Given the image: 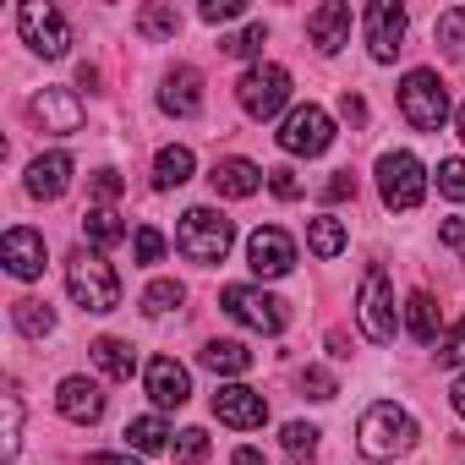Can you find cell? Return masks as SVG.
I'll return each instance as SVG.
<instances>
[{"label": "cell", "mask_w": 465, "mask_h": 465, "mask_svg": "<svg viewBox=\"0 0 465 465\" xmlns=\"http://www.w3.org/2000/svg\"><path fill=\"white\" fill-rule=\"evenodd\" d=\"M356 449H361V460H378V465L411 454V449H416V421H411V411L394 405V400L367 405V416H361V427H356Z\"/></svg>", "instance_id": "cell-1"}, {"label": "cell", "mask_w": 465, "mask_h": 465, "mask_svg": "<svg viewBox=\"0 0 465 465\" xmlns=\"http://www.w3.org/2000/svg\"><path fill=\"white\" fill-rule=\"evenodd\" d=\"M66 291L83 312H115L121 307V280L104 263V252H94V247H77L66 258Z\"/></svg>", "instance_id": "cell-2"}, {"label": "cell", "mask_w": 465, "mask_h": 465, "mask_svg": "<svg viewBox=\"0 0 465 465\" xmlns=\"http://www.w3.org/2000/svg\"><path fill=\"white\" fill-rule=\"evenodd\" d=\"M230 242H236V224H230L219 208H186V213H181V230H175L181 258H192V263L213 269V263H224Z\"/></svg>", "instance_id": "cell-3"}, {"label": "cell", "mask_w": 465, "mask_h": 465, "mask_svg": "<svg viewBox=\"0 0 465 465\" xmlns=\"http://www.w3.org/2000/svg\"><path fill=\"white\" fill-rule=\"evenodd\" d=\"M400 115L416 132H438L449 121V88H443V77L427 72V66L405 72V83H400Z\"/></svg>", "instance_id": "cell-4"}, {"label": "cell", "mask_w": 465, "mask_h": 465, "mask_svg": "<svg viewBox=\"0 0 465 465\" xmlns=\"http://www.w3.org/2000/svg\"><path fill=\"white\" fill-rule=\"evenodd\" d=\"M236 99L252 121H274L285 104H291V72L274 66V61H258L242 83H236Z\"/></svg>", "instance_id": "cell-5"}, {"label": "cell", "mask_w": 465, "mask_h": 465, "mask_svg": "<svg viewBox=\"0 0 465 465\" xmlns=\"http://www.w3.org/2000/svg\"><path fill=\"white\" fill-rule=\"evenodd\" d=\"M378 192H383V203H389L394 213H411V208L427 197V170H421V159L405 153V148L383 153V159H378Z\"/></svg>", "instance_id": "cell-6"}, {"label": "cell", "mask_w": 465, "mask_h": 465, "mask_svg": "<svg viewBox=\"0 0 465 465\" xmlns=\"http://www.w3.org/2000/svg\"><path fill=\"white\" fill-rule=\"evenodd\" d=\"M17 34H23V45H28L34 55H45V61H61V55L72 50V28H66V17L50 6V0H23Z\"/></svg>", "instance_id": "cell-7"}, {"label": "cell", "mask_w": 465, "mask_h": 465, "mask_svg": "<svg viewBox=\"0 0 465 465\" xmlns=\"http://www.w3.org/2000/svg\"><path fill=\"white\" fill-rule=\"evenodd\" d=\"M219 307L236 318V323H247V329H258V334H280L285 329V302L280 296H269V291H258V285H224L219 291Z\"/></svg>", "instance_id": "cell-8"}, {"label": "cell", "mask_w": 465, "mask_h": 465, "mask_svg": "<svg viewBox=\"0 0 465 465\" xmlns=\"http://www.w3.org/2000/svg\"><path fill=\"white\" fill-rule=\"evenodd\" d=\"M356 318H361V334H367L372 345H389V340H394V291H389V274H383V263H372V269L361 274Z\"/></svg>", "instance_id": "cell-9"}, {"label": "cell", "mask_w": 465, "mask_h": 465, "mask_svg": "<svg viewBox=\"0 0 465 465\" xmlns=\"http://www.w3.org/2000/svg\"><path fill=\"white\" fill-rule=\"evenodd\" d=\"M329 143H334V121H329V110H318V104H296V110L285 115V126H280V148L296 153V159H318Z\"/></svg>", "instance_id": "cell-10"}, {"label": "cell", "mask_w": 465, "mask_h": 465, "mask_svg": "<svg viewBox=\"0 0 465 465\" xmlns=\"http://www.w3.org/2000/svg\"><path fill=\"white\" fill-rule=\"evenodd\" d=\"M247 263H252L258 280H285L296 269V242L285 236L280 224H263V230L247 236Z\"/></svg>", "instance_id": "cell-11"}, {"label": "cell", "mask_w": 465, "mask_h": 465, "mask_svg": "<svg viewBox=\"0 0 465 465\" xmlns=\"http://www.w3.org/2000/svg\"><path fill=\"white\" fill-rule=\"evenodd\" d=\"M367 50L383 66L405 50V6H400V0H372V6H367Z\"/></svg>", "instance_id": "cell-12"}, {"label": "cell", "mask_w": 465, "mask_h": 465, "mask_svg": "<svg viewBox=\"0 0 465 465\" xmlns=\"http://www.w3.org/2000/svg\"><path fill=\"white\" fill-rule=\"evenodd\" d=\"M213 416H219L224 427H236V432H252V427L269 421V400H263L258 389H247V383H219Z\"/></svg>", "instance_id": "cell-13"}, {"label": "cell", "mask_w": 465, "mask_h": 465, "mask_svg": "<svg viewBox=\"0 0 465 465\" xmlns=\"http://www.w3.org/2000/svg\"><path fill=\"white\" fill-rule=\"evenodd\" d=\"M143 389H148V400H153L159 411H181V405L192 400V378H186V367H181L175 356H153V361L143 367Z\"/></svg>", "instance_id": "cell-14"}, {"label": "cell", "mask_w": 465, "mask_h": 465, "mask_svg": "<svg viewBox=\"0 0 465 465\" xmlns=\"http://www.w3.org/2000/svg\"><path fill=\"white\" fill-rule=\"evenodd\" d=\"M28 115H34L45 132H55V137H72V132H83V99H77L72 88H45V94H34Z\"/></svg>", "instance_id": "cell-15"}, {"label": "cell", "mask_w": 465, "mask_h": 465, "mask_svg": "<svg viewBox=\"0 0 465 465\" xmlns=\"http://www.w3.org/2000/svg\"><path fill=\"white\" fill-rule=\"evenodd\" d=\"M307 39H312L318 55H334V50L351 45V6L345 0H323V6L307 12Z\"/></svg>", "instance_id": "cell-16"}, {"label": "cell", "mask_w": 465, "mask_h": 465, "mask_svg": "<svg viewBox=\"0 0 465 465\" xmlns=\"http://www.w3.org/2000/svg\"><path fill=\"white\" fill-rule=\"evenodd\" d=\"M0 258H6V269L17 280H39L45 274V236L28 224H12L6 230V242H0Z\"/></svg>", "instance_id": "cell-17"}, {"label": "cell", "mask_w": 465, "mask_h": 465, "mask_svg": "<svg viewBox=\"0 0 465 465\" xmlns=\"http://www.w3.org/2000/svg\"><path fill=\"white\" fill-rule=\"evenodd\" d=\"M159 110L175 115V121H192L203 110V77L192 66H170L164 72V88H159Z\"/></svg>", "instance_id": "cell-18"}, {"label": "cell", "mask_w": 465, "mask_h": 465, "mask_svg": "<svg viewBox=\"0 0 465 465\" xmlns=\"http://www.w3.org/2000/svg\"><path fill=\"white\" fill-rule=\"evenodd\" d=\"M55 405H61V416H66V421L94 427V421L104 416V389H99L94 378H66V383L55 389Z\"/></svg>", "instance_id": "cell-19"}, {"label": "cell", "mask_w": 465, "mask_h": 465, "mask_svg": "<svg viewBox=\"0 0 465 465\" xmlns=\"http://www.w3.org/2000/svg\"><path fill=\"white\" fill-rule=\"evenodd\" d=\"M66 186H72V153H39V159L28 164V197L55 203Z\"/></svg>", "instance_id": "cell-20"}, {"label": "cell", "mask_w": 465, "mask_h": 465, "mask_svg": "<svg viewBox=\"0 0 465 465\" xmlns=\"http://www.w3.org/2000/svg\"><path fill=\"white\" fill-rule=\"evenodd\" d=\"M208 186H213V197H252L263 186V170L252 159H219L208 170Z\"/></svg>", "instance_id": "cell-21"}, {"label": "cell", "mask_w": 465, "mask_h": 465, "mask_svg": "<svg viewBox=\"0 0 465 465\" xmlns=\"http://www.w3.org/2000/svg\"><path fill=\"white\" fill-rule=\"evenodd\" d=\"M213 378H242L247 367H252V351L242 345V340H208L203 345V356H197Z\"/></svg>", "instance_id": "cell-22"}, {"label": "cell", "mask_w": 465, "mask_h": 465, "mask_svg": "<svg viewBox=\"0 0 465 465\" xmlns=\"http://www.w3.org/2000/svg\"><path fill=\"white\" fill-rule=\"evenodd\" d=\"M83 236H88L94 252H110V247H121V242L132 236V230L121 224L115 208H88V213H83Z\"/></svg>", "instance_id": "cell-23"}, {"label": "cell", "mask_w": 465, "mask_h": 465, "mask_svg": "<svg viewBox=\"0 0 465 465\" xmlns=\"http://www.w3.org/2000/svg\"><path fill=\"white\" fill-rule=\"evenodd\" d=\"M94 361H99V372H104V378H115V383H126V378L137 372V351H132L126 340H115V334L94 340Z\"/></svg>", "instance_id": "cell-24"}, {"label": "cell", "mask_w": 465, "mask_h": 465, "mask_svg": "<svg viewBox=\"0 0 465 465\" xmlns=\"http://www.w3.org/2000/svg\"><path fill=\"white\" fill-rule=\"evenodd\" d=\"M192 148H159V159H153V186L159 192H175V186H186L192 181Z\"/></svg>", "instance_id": "cell-25"}, {"label": "cell", "mask_w": 465, "mask_h": 465, "mask_svg": "<svg viewBox=\"0 0 465 465\" xmlns=\"http://www.w3.org/2000/svg\"><path fill=\"white\" fill-rule=\"evenodd\" d=\"M12 323H17V334L45 340V334L55 329V312H50V302H39V296H17V302H12Z\"/></svg>", "instance_id": "cell-26"}, {"label": "cell", "mask_w": 465, "mask_h": 465, "mask_svg": "<svg viewBox=\"0 0 465 465\" xmlns=\"http://www.w3.org/2000/svg\"><path fill=\"white\" fill-rule=\"evenodd\" d=\"M170 427H164V416H137V421H126V443H132V454H159V449H170Z\"/></svg>", "instance_id": "cell-27"}, {"label": "cell", "mask_w": 465, "mask_h": 465, "mask_svg": "<svg viewBox=\"0 0 465 465\" xmlns=\"http://www.w3.org/2000/svg\"><path fill=\"white\" fill-rule=\"evenodd\" d=\"M137 34H143V39H175V34H181L175 0H153V6H143V12H137Z\"/></svg>", "instance_id": "cell-28"}, {"label": "cell", "mask_w": 465, "mask_h": 465, "mask_svg": "<svg viewBox=\"0 0 465 465\" xmlns=\"http://www.w3.org/2000/svg\"><path fill=\"white\" fill-rule=\"evenodd\" d=\"M405 323H411L416 345H438V302H432L427 291H416V296L405 302Z\"/></svg>", "instance_id": "cell-29"}, {"label": "cell", "mask_w": 465, "mask_h": 465, "mask_svg": "<svg viewBox=\"0 0 465 465\" xmlns=\"http://www.w3.org/2000/svg\"><path fill=\"white\" fill-rule=\"evenodd\" d=\"M432 39L443 45V55H449V61H465V6H449V12H438V23H432Z\"/></svg>", "instance_id": "cell-30"}, {"label": "cell", "mask_w": 465, "mask_h": 465, "mask_svg": "<svg viewBox=\"0 0 465 465\" xmlns=\"http://www.w3.org/2000/svg\"><path fill=\"white\" fill-rule=\"evenodd\" d=\"M307 247H312L318 258H340V252H345V224H340L334 213L312 219V224H307Z\"/></svg>", "instance_id": "cell-31"}, {"label": "cell", "mask_w": 465, "mask_h": 465, "mask_svg": "<svg viewBox=\"0 0 465 465\" xmlns=\"http://www.w3.org/2000/svg\"><path fill=\"white\" fill-rule=\"evenodd\" d=\"M23 449V394L6 389V427H0V460H17Z\"/></svg>", "instance_id": "cell-32"}, {"label": "cell", "mask_w": 465, "mask_h": 465, "mask_svg": "<svg viewBox=\"0 0 465 465\" xmlns=\"http://www.w3.org/2000/svg\"><path fill=\"white\" fill-rule=\"evenodd\" d=\"M181 302H186L181 280H153V285L143 291V312H148V318H164V312H175Z\"/></svg>", "instance_id": "cell-33"}, {"label": "cell", "mask_w": 465, "mask_h": 465, "mask_svg": "<svg viewBox=\"0 0 465 465\" xmlns=\"http://www.w3.org/2000/svg\"><path fill=\"white\" fill-rule=\"evenodd\" d=\"M285 454L291 460H312L318 454V427L312 421H285Z\"/></svg>", "instance_id": "cell-34"}, {"label": "cell", "mask_w": 465, "mask_h": 465, "mask_svg": "<svg viewBox=\"0 0 465 465\" xmlns=\"http://www.w3.org/2000/svg\"><path fill=\"white\" fill-rule=\"evenodd\" d=\"M175 465H208V432L203 427L175 432Z\"/></svg>", "instance_id": "cell-35"}, {"label": "cell", "mask_w": 465, "mask_h": 465, "mask_svg": "<svg viewBox=\"0 0 465 465\" xmlns=\"http://www.w3.org/2000/svg\"><path fill=\"white\" fill-rule=\"evenodd\" d=\"M263 45H269V28H263V23H252V28H242L236 39H224V55L252 61V55H263Z\"/></svg>", "instance_id": "cell-36"}, {"label": "cell", "mask_w": 465, "mask_h": 465, "mask_svg": "<svg viewBox=\"0 0 465 465\" xmlns=\"http://www.w3.org/2000/svg\"><path fill=\"white\" fill-rule=\"evenodd\" d=\"M438 192L454 197V203H465V159H443L438 164Z\"/></svg>", "instance_id": "cell-37"}, {"label": "cell", "mask_w": 465, "mask_h": 465, "mask_svg": "<svg viewBox=\"0 0 465 465\" xmlns=\"http://www.w3.org/2000/svg\"><path fill=\"white\" fill-rule=\"evenodd\" d=\"M132 252H137V263H159L164 258V236L153 224H137V236H132Z\"/></svg>", "instance_id": "cell-38"}, {"label": "cell", "mask_w": 465, "mask_h": 465, "mask_svg": "<svg viewBox=\"0 0 465 465\" xmlns=\"http://www.w3.org/2000/svg\"><path fill=\"white\" fill-rule=\"evenodd\" d=\"M121 186H126V181H121L115 170H94V175H88V192H94V203H99V208H110V203L121 197Z\"/></svg>", "instance_id": "cell-39"}, {"label": "cell", "mask_w": 465, "mask_h": 465, "mask_svg": "<svg viewBox=\"0 0 465 465\" xmlns=\"http://www.w3.org/2000/svg\"><path fill=\"white\" fill-rule=\"evenodd\" d=\"M197 17H203L208 28H219V23H230V17H242V0H203Z\"/></svg>", "instance_id": "cell-40"}, {"label": "cell", "mask_w": 465, "mask_h": 465, "mask_svg": "<svg viewBox=\"0 0 465 465\" xmlns=\"http://www.w3.org/2000/svg\"><path fill=\"white\" fill-rule=\"evenodd\" d=\"M302 389H307V400H334V394H340L323 367H307V372H302Z\"/></svg>", "instance_id": "cell-41"}, {"label": "cell", "mask_w": 465, "mask_h": 465, "mask_svg": "<svg viewBox=\"0 0 465 465\" xmlns=\"http://www.w3.org/2000/svg\"><path fill=\"white\" fill-rule=\"evenodd\" d=\"M269 192H274V197H285V203H291V197H302V181H296V170H291V164L269 170Z\"/></svg>", "instance_id": "cell-42"}, {"label": "cell", "mask_w": 465, "mask_h": 465, "mask_svg": "<svg viewBox=\"0 0 465 465\" xmlns=\"http://www.w3.org/2000/svg\"><path fill=\"white\" fill-rule=\"evenodd\" d=\"M438 361H443V367H454V361H465V318H460V323H454V334H449V340L438 345Z\"/></svg>", "instance_id": "cell-43"}, {"label": "cell", "mask_w": 465, "mask_h": 465, "mask_svg": "<svg viewBox=\"0 0 465 465\" xmlns=\"http://www.w3.org/2000/svg\"><path fill=\"white\" fill-rule=\"evenodd\" d=\"M323 197H329V203H345V197H356V175H351V170H340V175L323 186Z\"/></svg>", "instance_id": "cell-44"}, {"label": "cell", "mask_w": 465, "mask_h": 465, "mask_svg": "<svg viewBox=\"0 0 465 465\" xmlns=\"http://www.w3.org/2000/svg\"><path fill=\"white\" fill-rule=\"evenodd\" d=\"M438 242L454 247V252H465V219H443V224H438Z\"/></svg>", "instance_id": "cell-45"}, {"label": "cell", "mask_w": 465, "mask_h": 465, "mask_svg": "<svg viewBox=\"0 0 465 465\" xmlns=\"http://www.w3.org/2000/svg\"><path fill=\"white\" fill-rule=\"evenodd\" d=\"M340 115H345L351 126H361V121H367V104H361V94H345V99H340Z\"/></svg>", "instance_id": "cell-46"}, {"label": "cell", "mask_w": 465, "mask_h": 465, "mask_svg": "<svg viewBox=\"0 0 465 465\" xmlns=\"http://www.w3.org/2000/svg\"><path fill=\"white\" fill-rule=\"evenodd\" d=\"M329 356H334V361H345V356H351V340H345L340 329H329Z\"/></svg>", "instance_id": "cell-47"}, {"label": "cell", "mask_w": 465, "mask_h": 465, "mask_svg": "<svg viewBox=\"0 0 465 465\" xmlns=\"http://www.w3.org/2000/svg\"><path fill=\"white\" fill-rule=\"evenodd\" d=\"M88 465H143L137 454H88Z\"/></svg>", "instance_id": "cell-48"}, {"label": "cell", "mask_w": 465, "mask_h": 465, "mask_svg": "<svg viewBox=\"0 0 465 465\" xmlns=\"http://www.w3.org/2000/svg\"><path fill=\"white\" fill-rule=\"evenodd\" d=\"M230 465H269V460L258 449H236V460H230Z\"/></svg>", "instance_id": "cell-49"}, {"label": "cell", "mask_w": 465, "mask_h": 465, "mask_svg": "<svg viewBox=\"0 0 465 465\" xmlns=\"http://www.w3.org/2000/svg\"><path fill=\"white\" fill-rule=\"evenodd\" d=\"M449 400H454V411H460V416H465V372H460V378H454V389H449Z\"/></svg>", "instance_id": "cell-50"}, {"label": "cell", "mask_w": 465, "mask_h": 465, "mask_svg": "<svg viewBox=\"0 0 465 465\" xmlns=\"http://www.w3.org/2000/svg\"><path fill=\"white\" fill-rule=\"evenodd\" d=\"M460 143H465V104H460Z\"/></svg>", "instance_id": "cell-51"}]
</instances>
